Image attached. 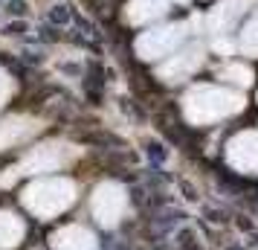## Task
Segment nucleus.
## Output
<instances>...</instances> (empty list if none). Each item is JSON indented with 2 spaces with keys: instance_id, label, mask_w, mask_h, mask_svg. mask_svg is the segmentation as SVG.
<instances>
[{
  "instance_id": "nucleus-8",
  "label": "nucleus",
  "mask_w": 258,
  "mask_h": 250,
  "mask_svg": "<svg viewBox=\"0 0 258 250\" xmlns=\"http://www.w3.org/2000/svg\"><path fill=\"white\" fill-rule=\"evenodd\" d=\"M252 3H255V0H223L221 6L212 9V15H209V32L223 35L226 29H232V24L252 6Z\"/></svg>"
},
{
  "instance_id": "nucleus-2",
  "label": "nucleus",
  "mask_w": 258,
  "mask_h": 250,
  "mask_svg": "<svg viewBox=\"0 0 258 250\" xmlns=\"http://www.w3.org/2000/svg\"><path fill=\"white\" fill-rule=\"evenodd\" d=\"M24 207L38 218H52V215L64 213L73 201H76V183L67 178H47L38 180L24 192Z\"/></svg>"
},
{
  "instance_id": "nucleus-17",
  "label": "nucleus",
  "mask_w": 258,
  "mask_h": 250,
  "mask_svg": "<svg viewBox=\"0 0 258 250\" xmlns=\"http://www.w3.org/2000/svg\"><path fill=\"white\" fill-rule=\"evenodd\" d=\"M148 155H151L154 160L160 163V160H165V155H168V152H163V145H157V143H148Z\"/></svg>"
},
{
  "instance_id": "nucleus-6",
  "label": "nucleus",
  "mask_w": 258,
  "mask_h": 250,
  "mask_svg": "<svg viewBox=\"0 0 258 250\" xmlns=\"http://www.w3.org/2000/svg\"><path fill=\"white\" fill-rule=\"evenodd\" d=\"M64 163V145L58 143H47L32 148L26 160L21 163V175H38V172H55Z\"/></svg>"
},
{
  "instance_id": "nucleus-10",
  "label": "nucleus",
  "mask_w": 258,
  "mask_h": 250,
  "mask_svg": "<svg viewBox=\"0 0 258 250\" xmlns=\"http://www.w3.org/2000/svg\"><path fill=\"white\" fill-rule=\"evenodd\" d=\"M35 131H38V122H32V119H26V117H12V119H6V122H0V152L15 143H21V140H26V137H32Z\"/></svg>"
},
{
  "instance_id": "nucleus-7",
  "label": "nucleus",
  "mask_w": 258,
  "mask_h": 250,
  "mask_svg": "<svg viewBox=\"0 0 258 250\" xmlns=\"http://www.w3.org/2000/svg\"><path fill=\"white\" fill-rule=\"evenodd\" d=\"M200 61H203V49L195 44L186 53L171 56V59L165 61L163 67H160V79L163 82H183V79H188V73H195L200 67Z\"/></svg>"
},
{
  "instance_id": "nucleus-3",
  "label": "nucleus",
  "mask_w": 258,
  "mask_h": 250,
  "mask_svg": "<svg viewBox=\"0 0 258 250\" xmlns=\"http://www.w3.org/2000/svg\"><path fill=\"white\" fill-rule=\"evenodd\" d=\"M186 38V26L183 24H171V26H160L151 32H142L137 38V53L142 61H154L160 56H168L171 49H177V44Z\"/></svg>"
},
{
  "instance_id": "nucleus-4",
  "label": "nucleus",
  "mask_w": 258,
  "mask_h": 250,
  "mask_svg": "<svg viewBox=\"0 0 258 250\" xmlns=\"http://www.w3.org/2000/svg\"><path fill=\"white\" fill-rule=\"evenodd\" d=\"M90 207H93V218L99 224L113 227L119 221L122 210H125V189L116 186V183H102V186H96Z\"/></svg>"
},
{
  "instance_id": "nucleus-19",
  "label": "nucleus",
  "mask_w": 258,
  "mask_h": 250,
  "mask_svg": "<svg viewBox=\"0 0 258 250\" xmlns=\"http://www.w3.org/2000/svg\"><path fill=\"white\" fill-rule=\"evenodd\" d=\"M6 35H21V32H26V24L24 21H18V24H9L6 29H3Z\"/></svg>"
},
{
  "instance_id": "nucleus-15",
  "label": "nucleus",
  "mask_w": 258,
  "mask_h": 250,
  "mask_svg": "<svg viewBox=\"0 0 258 250\" xmlns=\"http://www.w3.org/2000/svg\"><path fill=\"white\" fill-rule=\"evenodd\" d=\"M73 15H70V9L67 6H52V12H49V21L52 24H67Z\"/></svg>"
},
{
  "instance_id": "nucleus-13",
  "label": "nucleus",
  "mask_w": 258,
  "mask_h": 250,
  "mask_svg": "<svg viewBox=\"0 0 258 250\" xmlns=\"http://www.w3.org/2000/svg\"><path fill=\"white\" fill-rule=\"evenodd\" d=\"M238 47H241V53H244V56H258V15L244 26Z\"/></svg>"
},
{
  "instance_id": "nucleus-11",
  "label": "nucleus",
  "mask_w": 258,
  "mask_h": 250,
  "mask_svg": "<svg viewBox=\"0 0 258 250\" xmlns=\"http://www.w3.org/2000/svg\"><path fill=\"white\" fill-rule=\"evenodd\" d=\"M26 227L24 221L12 213H0V250H12L21 244V238H24Z\"/></svg>"
},
{
  "instance_id": "nucleus-21",
  "label": "nucleus",
  "mask_w": 258,
  "mask_h": 250,
  "mask_svg": "<svg viewBox=\"0 0 258 250\" xmlns=\"http://www.w3.org/2000/svg\"><path fill=\"white\" fill-rule=\"evenodd\" d=\"M229 250H241V247H229Z\"/></svg>"
},
{
  "instance_id": "nucleus-12",
  "label": "nucleus",
  "mask_w": 258,
  "mask_h": 250,
  "mask_svg": "<svg viewBox=\"0 0 258 250\" xmlns=\"http://www.w3.org/2000/svg\"><path fill=\"white\" fill-rule=\"evenodd\" d=\"M168 9V0H134L128 6V21L131 24H148L154 18Z\"/></svg>"
},
{
  "instance_id": "nucleus-1",
  "label": "nucleus",
  "mask_w": 258,
  "mask_h": 250,
  "mask_svg": "<svg viewBox=\"0 0 258 250\" xmlns=\"http://www.w3.org/2000/svg\"><path fill=\"white\" fill-rule=\"evenodd\" d=\"M241 108H244V99L235 90H223V87H195L183 99V111L191 125H206V122L223 119Z\"/></svg>"
},
{
  "instance_id": "nucleus-5",
  "label": "nucleus",
  "mask_w": 258,
  "mask_h": 250,
  "mask_svg": "<svg viewBox=\"0 0 258 250\" xmlns=\"http://www.w3.org/2000/svg\"><path fill=\"white\" fill-rule=\"evenodd\" d=\"M226 160L241 175H255L258 172V134H252V131L235 134L229 140V148H226Z\"/></svg>"
},
{
  "instance_id": "nucleus-14",
  "label": "nucleus",
  "mask_w": 258,
  "mask_h": 250,
  "mask_svg": "<svg viewBox=\"0 0 258 250\" xmlns=\"http://www.w3.org/2000/svg\"><path fill=\"white\" fill-rule=\"evenodd\" d=\"M223 79H226V82H238L241 87H246V84L252 82V73L246 70V67H241V64H232V67L223 70Z\"/></svg>"
},
{
  "instance_id": "nucleus-16",
  "label": "nucleus",
  "mask_w": 258,
  "mask_h": 250,
  "mask_svg": "<svg viewBox=\"0 0 258 250\" xmlns=\"http://www.w3.org/2000/svg\"><path fill=\"white\" fill-rule=\"evenodd\" d=\"M6 99H9V76L0 70V105H3Z\"/></svg>"
},
{
  "instance_id": "nucleus-18",
  "label": "nucleus",
  "mask_w": 258,
  "mask_h": 250,
  "mask_svg": "<svg viewBox=\"0 0 258 250\" xmlns=\"http://www.w3.org/2000/svg\"><path fill=\"white\" fill-rule=\"evenodd\" d=\"M24 9H26V3H24V0H12L6 12H9V15H15V18H21V15H24Z\"/></svg>"
},
{
  "instance_id": "nucleus-20",
  "label": "nucleus",
  "mask_w": 258,
  "mask_h": 250,
  "mask_svg": "<svg viewBox=\"0 0 258 250\" xmlns=\"http://www.w3.org/2000/svg\"><path fill=\"white\" fill-rule=\"evenodd\" d=\"M177 3H188V0H177Z\"/></svg>"
},
{
  "instance_id": "nucleus-9",
  "label": "nucleus",
  "mask_w": 258,
  "mask_h": 250,
  "mask_svg": "<svg viewBox=\"0 0 258 250\" xmlns=\"http://www.w3.org/2000/svg\"><path fill=\"white\" fill-rule=\"evenodd\" d=\"M49 241L52 250H96V238L84 227H64Z\"/></svg>"
}]
</instances>
